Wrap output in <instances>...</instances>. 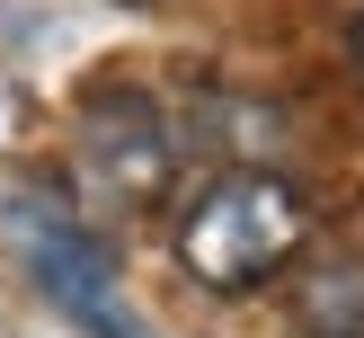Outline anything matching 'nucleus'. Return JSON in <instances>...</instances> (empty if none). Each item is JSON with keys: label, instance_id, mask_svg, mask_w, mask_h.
I'll use <instances>...</instances> for the list:
<instances>
[{"label": "nucleus", "instance_id": "nucleus-1", "mask_svg": "<svg viewBox=\"0 0 364 338\" xmlns=\"http://www.w3.org/2000/svg\"><path fill=\"white\" fill-rule=\"evenodd\" d=\"M311 241V196L284 169H223L178 213V267L213 294H258Z\"/></svg>", "mask_w": 364, "mask_h": 338}, {"label": "nucleus", "instance_id": "nucleus-2", "mask_svg": "<svg viewBox=\"0 0 364 338\" xmlns=\"http://www.w3.org/2000/svg\"><path fill=\"white\" fill-rule=\"evenodd\" d=\"M71 152H80V178L116 213H151L160 196L178 187V125L160 116V98H142V89H98V98L80 107Z\"/></svg>", "mask_w": 364, "mask_h": 338}, {"label": "nucleus", "instance_id": "nucleus-4", "mask_svg": "<svg viewBox=\"0 0 364 338\" xmlns=\"http://www.w3.org/2000/svg\"><path fill=\"white\" fill-rule=\"evenodd\" d=\"M294 320L311 338H364V258H338V267H311L294 294Z\"/></svg>", "mask_w": 364, "mask_h": 338}, {"label": "nucleus", "instance_id": "nucleus-3", "mask_svg": "<svg viewBox=\"0 0 364 338\" xmlns=\"http://www.w3.org/2000/svg\"><path fill=\"white\" fill-rule=\"evenodd\" d=\"M9 223H18V249H27L36 285H45V294L63 302L80 329H98V338H142V320L124 312L116 258L98 249V231H89V223H71V213H63V205H45V196H18Z\"/></svg>", "mask_w": 364, "mask_h": 338}, {"label": "nucleus", "instance_id": "nucleus-5", "mask_svg": "<svg viewBox=\"0 0 364 338\" xmlns=\"http://www.w3.org/2000/svg\"><path fill=\"white\" fill-rule=\"evenodd\" d=\"M355 45H364V27H355Z\"/></svg>", "mask_w": 364, "mask_h": 338}]
</instances>
